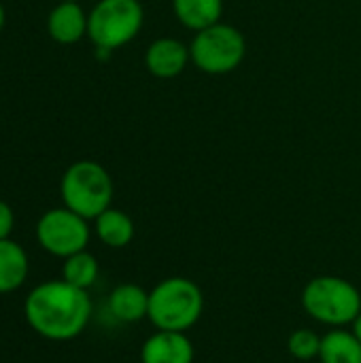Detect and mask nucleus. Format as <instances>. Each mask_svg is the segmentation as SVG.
<instances>
[{"label": "nucleus", "mask_w": 361, "mask_h": 363, "mask_svg": "<svg viewBox=\"0 0 361 363\" xmlns=\"http://www.w3.org/2000/svg\"><path fill=\"white\" fill-rule=\"evenodd\" d=\"M91 311L89 294L62 279L36 285L23 304V315L32 332L51 342L79 338L91 319Z\"/></svg>", "instance_id": "1"}, {"label": "nucleus", "mask_w": 361, "mask_h": 363, "mask_svg": "<svg viewBox=\"0 0 361 363\" xmlns=\"http://www.w3.org/2000/svg\"><path fill=\"white\" fill-rule=\"evenodd\" d=\"M204 313V294L191 279L170 277L160 281L149 291L147 319L155 330L187 332Z\"/></svg>", "instance_id": "2"}, {"label": "nucleus", "mask_w": 361, "mask_h": 363, "mask_svg": "<svg viewBox=\"0 0 361 363\" xmlns=\"http://www.w3.org/2000/svg\"><path fill=\"white\" fill-rule=\"evenodd\" d=\"M300 300L311 319L330 328L351 325L361 313L360 289L343 277H315L304 285Z\"/></svg>", "instance_id": "3"}, {"label": "nucleus", "mask_w": 361, "mask_h": 363, "mask_svg": "<svg viewBox=\"0 0 361 363\" xmlns=\"http://www.w3.org/2000/svg\"><path fill=\"white\" fill-rule=\"evenodd\" d=\"M60 194L66 208L89 221L111 208L113 179L98 162L81 160L66 168L60 183Z\"/></svg>", "instance_id": "4"}, {"label": "nucleus", "mask_w": 361, "mask_h": 363, "mask_svg": "<svg viewBox=\"0 0 361 363\" xmlns=\"http://www.w3.org/2000/svg\"><path fill=\"white\" fill-rule=\"evenodd\" d=\"M189 53L194 66L200 72L230 74L243 64L247 55V40L238 28L219 21L196 32L189 45Z\"/></svg>", "instance_id": "5"}, {"label": "nucleus", "mask_w": 361, "mask_h": 363, "mask_svg": "<svg viewBox=\"0 0 361 363\" xmlns=\"http://www.w3.org/2000/svg\"><path fill=\"white\" fill-rule=\"evenodd\" d=\"M143 21L138 0H100L87 15V36L100 51H113L134 40Z\"/></svg>", "instance_id": "6"}, {"label": "nucleus", "mask_w": 361, "mask_h": 363, "mask_svg": "<svg viewBox=\"0 0 361 363\" xmlns=\"http://www.w3.org/2000/svg\"><path fill=\"white\" fill-rule=\"evenodd\" d=\"M89 225L87 219L74 211L62 206L47 211L36 223V242L43 251L53 257H70L79 251H85L89 245Z\"/></svg>", "instance_id": "7"}, {"label": "nucleus", "mask_w": 361, "mask_h": 363, "mask_svg": "<svg viewBox=\"0 0 361 363\" xmlns=\"http://www.w3.org/2000/svg\"><path fill=\"white\" fill-rule=\"evenodd\" d=\"M191 62L189 47L179 38H157L147 47L145 66L155 79H174L185 72L187 64Z\"/></svg>", "instance_id": "8"}, {"label": "nucleus", "mask_w": 361, "mask_h": 363, "mask_svg": "<svg viewBox=\"0 0 361 363\" xmlns=\"http://www.w3.org/2000/svg\"><path fill=\"white\" fill-rule=\"evenodd\" d=\"M194 342L185 332L157 330L140 347V363H194Z\"/></svg>", "instance_id": "9"}, {"label": "nucleus", "mask_w": 361, "mask_h": 363, "mask_svg": "<svg viewBox=\"0 0 361 363\" xmlns=\"http://www.w3.org/2000/svg\"><path fill=\"white\" fill-rule=\"evenodd\" d=\"M49 36L60 45H74L87 34V15L79 2L62 0L47 19Z\"/></svg>", "instance_id": "10"}, {"label": "nucleus", "mask_w": 361, "mask_h": 363, "mask_svg": "<svg viewBox=\"0 0 361 363\" xmlns=\"http://www.w3.org/2000/svg\"><path fill=\"white\" fill-rule=\"evenodd\" d=\"M109 313L121 323H136L149 315V291L136 283H121L109 296Z\"/></svg>", "instance_id": "11"}, {"label": "nucleus", "mask_w": 361, "mask_h": 363, "mask_svg": "<svg viewBox=\"0 0 361 363\" xmlns=\"http://www.w3.org/2000/svg\"><path fill=\"white\" fill-rule=\"evenodd\" d=\"M28 272L30 259L26 249L11 238L0 240V294L17 291L26 283Z\"/></svg>", "instance_id": "12"}, {"label": "nucleus", "mask_w": 361, "mask_h": 363, "mask_svg": "<svg viewBox=\"0 0 361 363\" xmlns=\"http://www.w3.org/2000/svg\"><path fill=\"white\" fill-rule=\"evenodd\" d=\"M172 11L185 28L200 32L221 21L223 0H172Z\"/></svg>", "instance_id": "13"}, {"label": "nucleus", "mask_w": 361, "mask_h": 363, "mask_svg": "<svg viewBox=\"0 0 361 363\" xmlns=\"http://www.w3.org/2000/svg\"><path fill=\"white\" fill-rule=\"evenodd\" d=\"M96 236L102 245L111 249H123L134 238V221L128 213L119 208H106L96 219Z\"/></svg>", "instance_id": "14"}, {"label": "nucleus", "mask_w": 361, "mask_h": 363, "mask_svg": "<svg viewBox=\"0 0 361 363\" xmlns=\"http://www.w3.org/2000/svg\"><path fill=\"white\" fill-rule=\"evenodd\" d=\"M319 359L321 363H361V342L353 332L332 328V332L321 336Z\"/></svg>", "instance_id": "15"}, {"label": "nucleus", "mask_w": 361, "mask_h": 363, "mask_svg": "<svg viewBox=\"0 0 361 363\" xmlns=\"http://www.w3.org/2000/svg\"><path fill=\"white\" fill-rule=\"evenodd\" d=\"M98 274H100L98 259L87 249L66 257L62 264V281H66L72 287L85 289V291L89 287H94V283L98 281Z\"/></svg>", "instance_id": "16"}, {"label": "nucleus", "mask_w": 361, "mask_h": 363, "mask_svg": "<svg viewBox=\"0 0 361 363\" xmlns=\"http://www.w3.org/2000/svg\"><path fill=\"white\" fill-rule=\"evenodd\" d=\"M319 349H321V336L313 330L300 328L296 330L289 340H287V351L291 357L300 359V362H311L319 357Z\"/></svg>", "instance_id": "17"}, {"label": "nucleus", "mask_w": 361, "mask_h": 363, "mask_svg": "<svg viewBox=\"0 0 361 363\" xmlns=\"http://www.w3.org/2000/svg\"><path fill=\"white\" fill-rule=\"evenodd\" d=\"M13 228H15V215H13V208H11L4 200H0V240L9 238V236H11V232H13Z\"/></svg>", "instance_id": "18"}, {"label": "nucleus", "mask_w": 361, "mask_h": 363, "mask_svg": "<svg viewBox=\"0 0 361 363\" xmlns=\"http://www.w3.org/2000/svg\"><path fill=\"white\" fill-rule=\"evenodd\" d=\"M351 332H353V334L357 336V340L361 342V313H360V317H357V319H355V321L351 323Z\"/></svg>", "instance_id": "19"}, {"label": "nucleus", "mask_w": 361, "mask_h": 363, "mask_svg": "<svg viewBox=\"0 0 361 363\" xmlns=\"http://www.w3.org/2000/svg\"><path fill=\"white\" fill-rule=\"evenodd\" d=\"M2 26H4V6L0 4V30H2Z\"/></svg>", "instance_id": "20"}, {"label": "nucleus", "mask_w": 361, "mask_h": 363, "mask_svg": "<svg viewBox=\"0 0 361 363\" xmlns=\"http://www.w3.org/2000/svg\"><path fill=\"white\" fill-rule=\"evenodd\" d=\"M70 2H79V0H70Z\"/></svg>", "instance_id": "21"}]
</instances>
